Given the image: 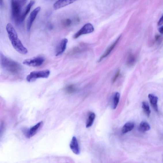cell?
<instances>
[{
  "mask_svg": "<svg viewBox=\"0 0 163 163\" xmlns=\"http://www.w3.org/2000/svg\"><path fill=\"white\" fill-rule=\"evenodd\" d=\"M9 39L14 48L18 52L22 54H26L28 50L24 46L22 42L18 37L17 33L13 26L9 23L6 27Z\"/></svg>",
  "mask_w": 163,
  "mask_h": 163,
  "instance_id": "1",
  "label": "cell"
},
{
  "mask_svg": "<svg viewBox=\"0 0 163 163\" xmlns=\"http://www.w3.org/2000/svg\"><path fill=\"white\" fill-rule=\"evenodd\" d=\"M1 65L5 71L13 74L18 73L22 69L19 63L5 56L1 53Z\"/></svg>",
  "mask_w": 163,
  "mask_h": 163,
  "instance_id": "2",
  "label": "cell"
},
{
  "mask_svg": "<svg viewBox=\"0 0 163 163\" xmlns=\"http://www.w3.org/2000/svg\"><path fill=\"white\" fill-rule=\"evenodd\" d=\"M12 16L15 22L19 25L21 22L22 8L17 3L16 0H12L11 3Z\"/></svg>",
  "mask_w": 163,
  "mask_h": 163,
  "instance_id": "3",
  "label": "cell"
},
{
  "mask_svg": "<svg viewBox=\"0 0 163 163\" xmlns=\"http://www.w3.org/2000/svg\"><path fill=\"white\" fill-rule=\"evenodd\" d=\"M50 74V71L49 70H44L37 71H33L27 75L26 80L28 82L38 78H47Z\"/></svg>",
  "mask_w": 163,
  "mask_h": 163,
  "instance_id": "4",
  "label": "cell"
},
{
  "mask_svg": "<svg viewBox=\"0 0 163 163\" xmlns=\"http://www.w3.org/2000/svg\"><path fill=\"white\" fill-rule=\"evenodd\" d=\"M45 61L43 57L38 56L31 59L25 60L23 64L31 67H38L43 65Z\"/></svg>",
  "mask_w": 163,
  "mask_h": 163,
  "instance_id": "5",
  "label": "cell"
},
{
  "mask_svg": "<svg viewBox=\"0 0 163 163\" xmlns=\"http://www.w3.org/2000/svg\"><path fill=\"white\" fill-rule=\"evenodd\" d=\"M94 27L91 24L88 23L84 25L79 31H78L74 35V39H77L80 36L92 33L94 31Z\"/></svg>",
  "mask_w": 163,
  "mask_h": 163,
  "instance_id": "6",
  "label": "cell"
},
{
  "mask_svg": "<svg viewBox=\"0 0 163 163\" xmlns=\"http://www.w3.org/2000/svg\"><path fill=\"white\" fill-rule=\"evenodd\" d=\"M41 9V8L40 7H37L32 12L31 14H30L27 24V29L28 31H31L33 24L34 23L36 17H37L39 12L40 11Z\"/></svg>",
  "mask_w": 163,
  "mask_h": 163,
  "instance_id": "7",
  "label": "cell"
},
{
  "mask_svg": "<svg viewBox=\"0 0 163 163\" xmlns=\"http://www.w3.org/2000/svg\"><path fill=\"white\" fill-rule=\"evenodd\" d=\"M77 1V0H58L54 4L53 8L54 10H58L73 3Z\"/></svg>",
  "mask_w": 163,
  "mask_h": 163,
  "instance_id": "8",
  "label": "cell"
},
{
  "mask_svg": "<svg viewBox=\"0 0 163 163\" xmlns=\"http://www.w3.org/2000/svg\"><path fill=\"white\" fill-rule=\"evenodd\" d=\"M68 42L67 39L66 38L62 39L60 41L56 51V56L61 55L65 52L67 47Z\"/></svg>",
  "mask_w": 163,
  "mask_h": 163,
  "instance_id": "9",
  "label": "cell"
},
{
  "mask_svg": "<svg viewBox=\"0 0 163 163\" xmlns=\"http://www.w3.org/2000/svg\"><path fill=\"white\" fill-rule=\"evenodd\" d=\"M70 149L74 153L77 155H79L80 153V150L77 140L76 137H73L69 145Z\"/></svg>",
  "mask_w": 163,
  "mask_h": 163,
  "instance_id": "10",
  "label": "cell"
},
{
  "mask_svg": "<svg viewBox=\"0 0 163 163\" xmlns=\"http://www.w3.org/2000/svg\"><path fill=\"white\" fill-rule=\"evenodd\" d=\"M148 97L151 105L153 109L157 112H158V98L157 96L153 94H149Z\"/></svg>",
  "mask_w": 163,
  "mask_h": 163,
  "instance_id": "11",
  "label": "cell"
},
{
  "mask_svg": "<svg viewBox=\"0 0 163 163\" xmlns=\"http://www.w3.org/2000/svg\"><path fill=\"white\" fill-rule=\"evenodd\" d=\"M43 125V122H39L35 126L29 129V133L31 137H34L40 130Z\"/></svg>",
  "mask_w": 163,
  "mask_h": 163,
  "instance_id": "12",
  "label": "cell"
},
{
  "mask_svg": "<svg viewBox=\"0 0 163 163\" xmlns=\"http://www.w3.org/2000/svg\"><path fill=\"white\" fill-rule=\"evenodd\" d=\"M120 37L121 36L117 38L116 40L114 42V43L111 45V46L108 48L103 55L100 57V59L99 60V62L101 61L103 59L105 58V57H106L109 55L111 51H112L114 49V48L115 47L117 43H118Z\"/></svg>",
  "mask_w": 163,
  "mask_h": 163,
  "instance_id": "13",
  "label": "cell"
},
{
  "mask_svg": "<svg viewBox=\"0 0 163 163\" xmlns=\"http://www.w3.org/2000/svg\"><path fill=\"white\" fill-rule=\"evenodd\" d=\"M35 1L34 0H31L30 1L29 4L27 5L26 7L24 13L22 14L21 17V22H22L24 20H25L27 15L29 14L30 11H31V7L35 3Z\"/></svg>",
  "mask_w": 163,
  "mask_h": 163,
  "instance_id": "14",
  "label": "cell"
},
{
  "mask_svg": "<svg viewBox=\"0 0 163 163\" xmlns=\"http://www.w3.org/2000/svg\"><path fill=\"white\" fill-rule=\"evenodd\" d=\"M134 124L132 122L126 123L122 129V133L125 134L131 131L134 128Z\"/></svg>",
  "mask_w": 163,
  "mask_h": 163,
  "instance_id": "15",
  "label": "cell"
},
{
  "mask_svg": "<svg viewBox=\"0 0 163 163\" xmlns=\"http://www.w3.org/2000/svg\"><path fill=\"white\" fill-rule=\"evenodd\" d=\"M120 95L119 92H116L114 94L112 100V108L115 109L118 105L120 98Z\"/></svg>",
  "mask_w": 163,
  "mask_h": 163,
  "instance_id": "16",
  "label": "cell"
},
{
  "mask_svg": "<svg viewBox=\"0 0 163 163\" xmlns=\"http://www.w3.org/2000/svg\"><path fill=\"white\" fill-rule=\"evenodd\" d=\"M150 129L149 125L145 122H141L139 126V130L142 132H144L148 131Z\"/></svg>",
  "mask_w": 163,
  "mask_h": 163,
  "instance_id": "17",
  "label": "cell"
},
{
  "mask_svg": "<svg viewBox=\"0 0 163 163\" xmlns=\"http://www.w3.org/2000/svg\"><path fill=\"white\" fill-rule=\"evenodd\" d=\"M95 114L94 113H92L89 115L86 123V128H89L92 126L95 118Z\"/></svg>",
  "mask_w": 163,
  "mask_h": 163,
  "instance_id": "18",
  "label": "cell"
},
{
  "mask_svg": "<svg viewBox=\"0 0 163 163\" xmlns=\"http://www.w3.org/2000/svg\"><path fill=\"white\" fill-rule=\"evenodd\" d=\"M142 107L147 116L148 117H149L151 113V111L148 103L146 102H143L142 104Z\"/></svg>",
  "mask_w": 163,
  "mask_h": 163,
  "instance_id": "19",
  "label": "cell"
},
{
  "mask_svg": "<svg viewBox=\"0 0 163 163\" xmlns=\"http://www.w3.org/2000/svg\"><path fill=\"white\" fill-rule=\"evenodd\" d=\"M136 60V59L135 56L132 54H130L127 59L126 64L129 66L133 65L135 62Z\"/></svg>",
  "mask_w": 163,
  "mask_h": 163,
  "instance_id": "20",
  "label": "cell"
},
{
  "mask_svg": "<svg viewBox=\"0 0 163 163\" xmlns=\"http://www.w3.org/2000/svg\"><path fill=\"white\" fill-rule=\"evenodd\" d=\"M76 88L73 84H71L66 87L65 91L67 94H71L76 91Z\"/></svg>",
  "mask_w": 163,
  "mask_h": 163,
  "instance_id": "21",
  "label": "cell"
},
{
  "mask_svg": "<svg viewBox=\"0 0 163 163\" xmlns=\"http://www.w3.org/2000/svg\"><path fill=\"white\" fill-rule=\"evenodd\" d=\"M22 131L24 135L27 138H31L30 135L29 129L26 128H23L22 129Z\"/></svg>",
  "mask_w": 163,
  "mask_h": 163,
  "instance_id": "22",
  "label": "cell"
},
{
  "mask_svg": "<svg viewBox=\"0 0 163 163\" xmlns=\"http://www.w3.org/2000/svg\"><path fill=\"white\" fill-rule=\"evenodd\" d=\"M17 3L22 8L26 4L28 0H16Z\"/></svg>",
  "mask_w": 163,
  "mask_h": 163,
  "instance_id": "23",
  "label": "cell"
},
{
  "mask_svg": "<svg viewBox=\"0 0 163 163\" xmlns=\"http://www.w3.org/2000/svg\"><path fill=\"white\" fill-rule=\"evenodd\" d=\"M120 73V70H118L117 72L116 73L115 75L113 80V82L114 83L117 80V78L119 76Z\"/></svg>",
  "mask_w": 163,
  "mask_h": 163,
  "instance_id": "24",
  "label": "cell"
},
{
  "mask_svg": "<svg viewBox=\"0 0 163 163\" xmlns=\"http://www.w3.org/2000/svg\"><path fill=\"white\" fill-rule=\"evenodd\" d=\"M72 23V21L69 19L66 20L64 22H63V24L65 26H70Z\"/></svg>",
  "mask_w": 163,
  "mask_h": 163,
  "instance_id": "25",
  "label": "cell"
},
{
  "mask_svg": "<svg viewBox=\"0 0 163 163\" xmlns=\"http://www.w3.org/2000/svg\"><path fill=\"white\" fill-rule=\"evenodd\" d=\"M163 24V15L159 20L158 22V25L159 26L162 25Z\"/></svg>",
  "mask_w": 163,
  "mask_h": 163,
  "instance_id": "26",
  "label": "cell"
},
{
  "mask_svg": "<svg viewBox=\"0 0 163 163\" xmlns=\"http://www.w3.org/2000/svg\"><path fill=\"white\" fill-rule=\"evenodd\" d=\"M158 31L160 33H161L162 34H163V26L159 28Z\"/></svg>",
  "mask_w": 163,
  "mask_h": 163,
  "instance_id": "27",
  "label": "cell"
},
{
  "mask_svg": "<svg viewBox=\"0 0 163 163\" xmlns=\"http://www.w3.org/2000/svg\"><path fill=\"white\" fill-rule=\"evenodd\" d=\"M3 0H1V3H0V4H1V7L2 6V5H3Z\"/></svg>",
  "mask_w": 163,
  "mask_h": 163,
  "instance_id": "28",
  "label": "cell"
}]
</instances>
